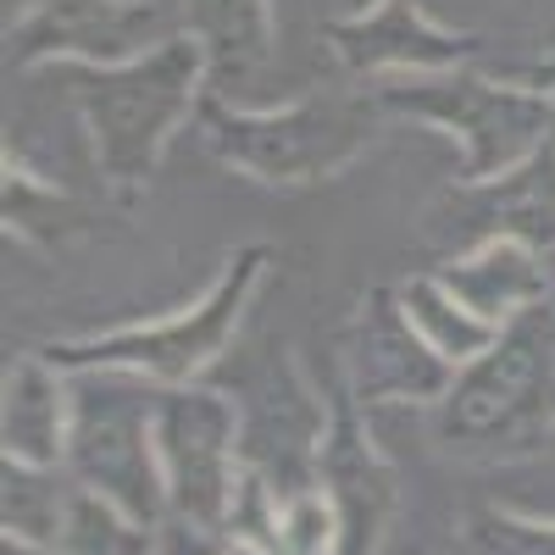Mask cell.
<instances>
[{
  "instance_id": "1",
  "label": "cell",
  "mask_w": 555,
  "mask_h": 555,
  "mask_svg": "<svg viewBox=\"0 0 555 555\" xmlns=\"http://www.w3.org/2000/svg\"><path fill=\"white\" fill-rule=\"evenodd\" d=\"M56 78L78 106L95 167L117 201L151 190L172 133L201 117V101L211 89L206 51L190 28L167 34L128 62H62Z\"/></svg>"
},
{
  "instance_id": "2",
  "label": "cell",
  "mask_w": 555,
  "mask_h": 555,
  "mask_svg": "<svg viewBox=\"0 0 555 555\" xmlns=\"http://www.w3.org/2000/svg\"><path fill=\"white\" fill-rule=\"evenodd\" d=\"M384 106L373 89H317L306 101L289 106H234L228 95L201 101V139L206 151L267 190H317V183L339 178L345 167H356L378 139Z\"/></svg>"
},
{
  "instance_id": "3",
  "label": "cell",
  "mask_w": 555,
  "mask_h": 555,
  "mask_svg": "<svg viewBox=\"0 0 555 555\" xmlns=\"http://www.w3.org/2000/svg\"><path fill=\"white\" fill-rule=\"evenodd\" d=\"M439 411V439L461 455H528L555 439V300L505 322L500 339L455 373Z\"/></svg>"
},
{
  "instance_id": "4",
  "label": "cell",
  "mask_w": 555,
  "mask_h": 555,
  "mask_svg": "<svg viewBox=\"0 0 555 555\" xmlns=\"http://www.w3.org/2000/svg\"><path fill=\"white\" fill-rule=\"evenodd\" d=\"M373 95L384 117L416 122L444 133L461 151L455 183H489L528 167L555 139V101L494 78L483 62L450 67V73H411V78H378Z\"/></svg>"
},
{
  "instance_id": "5",
  "label": "cell",
  "mask_w": 555,
  "mask_h": 555,
  "mask_svg": "<svg viewBox=\"0 0 555 555\" xmlns=\"http://www.w3.org/2000/svg\"><path fill=\"white\" fill-rule=\"evenodd\" d=\"M272 250L267 245H240L222 261V272L201 289L195 306H183L172 317H145V322H117L101 334H78V339H51L44 356L67 373H89V366H112V373L151 378L156 389L178 384H201L206 366L234 345L240 322L267 284Z\"/></svg>"
},
{
  "instance_id": "6",
  "label": "cell",
  "mask_w": 555,
  "mask_h": 555,
  "mask_svg": "<svg viewBox=\"0 0 555 555\" xmlns=\"http://www.w3.org/2000/svg\"><path fill=\"white\" fill-rule=\"evenodd\" d=\"M156 384L89 366L73 373V439H67V473L89 489L122 505L128 517L162 528L172 517L162 455H156Z\"/></svg>"
},
{
  "instance_id": "7",
  "label": "cell",
  "mask_w": 555,
  "mask_h": 555,
  "mask_svg": "<svg viewBox=\"0 0 555 555\" xmlns=\"http://www.w3.org/2000/svg\"><path fill=\"white\" fill-rule=\"evenodd\" d=\"M156 455H162L172 517L228 539L240 483L250 473L240 455V405L206 384L162 389L156 395Z\"/></svg>"
},
{
  "instance_id": "8",
  "label": "cell",
  "mask_w": 555,
  "mask_h": 555,
  "mask_svg": "<svg viewBox=\"0 0 555 555\" xmlns=\"http://www.w3.org/2000/svg\"><path fill=\"white\" fill-rule=\"evenodd\" d=\"M339 366H345V395L373 411V405H439L455 384V366L416 334V322L400 306V289H366L339 334Z\"/></svg>"
},
{
  "instance_id": "9",
  "label": "cell",
  "mask_w": 555,
  "mask_h": 555,
  "mask_svg": "<svg viewBox=\"0 0 555 555\" xmlns=\"http://www.w3.org/2000/svg\"><path fill=\"white\" fill-rule=\"evenodd\" d=\"M167 34L178 28L156 0H34V12L7 39L17 67H62L145 56Z\"/></svg>"
},
{
  "instance_id": "10",
  "label": "cell",
  "mask_w": 555,
  "mask_h": 555,
  "mask_svg": "<svg viewBox=\"0 0 555 555\" xmlns=\"http://www.w3.org/2000/svg\"><path fill=\"white\" fill-rule=\"evenodd\" d=\"M428 240L444 256H461L483 240H522L533 250H555V139L517 172L489 183H455L428 211Z\"/></svg>"
},
{
  "instance_id": "11",
  "label": "cell",
  "mask_w": 555,
  "mask_h": 555,
  "mask_svg": "<svg viewBox=\"0 0 555 555\" xmlns=\"http://www.w3.org/2000/svg\"><path fill=\"white\" fill-rule=\"evenodd\" d=\"M328 51L350 78H411V73H450L473 67L483 56L478 34L444 28L423 12V0H384L378 12L334 17L328 23Z\"/></svg>"
},
{
  "instance_id": "12",
  "label": "cell",
  "mask_w": 555,
  "mask_h": 555,
  "mask_svg": "<svg viewBox=\"0 0 555 555\" xmlns=\"http://www.w3.org/2000/svg\"><path fill=\"white\" fill-rule=\"evenodd\" d=\"M317 483L328 489L334 512H339V555H384L395 512H400V489L389 461L361 428V405L339 395L328 411V434L317 450Z\"/></svg>"
},
{
  "instance_id": "13",
  "label": "cell",
  "mask_w": 555,
  "mask_h": 555,
  "mask_svg": "<svg viewBox=\"0 0 555 555\" xmlns=\"http://www.w3.org/2000/svg\"><path fill=\"white\" fill-rule=\"evenodd\" d=\"M73 439V373L44 350L12 356L0 378V455L28 467H67Z\"/></svg>"
},
{
  "instance_id": "14",
  "label": "cell",
  "mask_w": 555,
  "mask_h": 555,
  "mask_svg": "<svg viewBox=\"0 0 555 555\" xmlns=\"http://www.w3.org/2000/svg\"><path fill=\"white\" fill-rule=\"evenodd\" d=\"M434 272L461 306L478 311L483 322H494V328H505V322H517L522 311L555 300L544 250H533L522 240H483L461 256H444Z\"/></svg>"
},
{
  "instance_id": "15",
  "label": "cell",
  "mask_w": 555,
  "mask_h": 555,
  "mask_svg": "<svg viewBox=\"0 0 555 555\" xmlns=\"http://www.w3.org/2000/svg\"><path fill=\"white\" fill-rule=\"evenodd\" d=\"M183 28H190L206 51L211 95L245 89L278 51L272 0H183Z\"/></svg>"
},
{
  "instance_id": "16",
  "label": "cell",
  "mask_w": 555,
  "mask_h": 555,
  "mask_svg": "<svg viewBox=\"0 0 555 555\" xmlns=\"http://www.w3.org/2000/svg\"><path fill=\"white\" fill-rule=\"evenodd\" d=\"M78 478L67 467H28V461H0V522L7 539L23 544H44L56 550L73 500H78Z\"/></svg>"
},
{
  "instance_id": "17",
  "label": "cell",
  "mask_w": 555,
  "mask_h": 555,
  "mask_svg": "<svg viewBox=\"0 0 555 555\" xmlns=\"http://www.w3.org/2000/svg\"><path fill=\"white\" fill-rule=\"evenodd\" d=\"M400 306H405V317L416 322V334H423L455 373L467 361H478L494 339H500V328L494 322H483L478 311H467L444 284H439V272H411V278H400Z\"/></svg>"
},
{
  "instance_id": "18",
  "label": "cell",
  "mask_w": 555,
  "mask_h": 555,
  "mask_svg": "<svg viewBox=\"0 0 555 555\" xmlns=\"http://www.w3.org/2000/svg\"><path fill=\"white\" fill-rule=\"evenodd\" d=\"M0 211H7V234L23 245H67L89 228L83 201H73L67 190H56L51 178L28 172L12 151H7V190H0Z\"/></svg>"
},
{
  "instance_id": "19",
  "label": "cell",
  "mask_w": 555,
  "mask_h": 555,
  "mask_svg": "<svg viewBox=\"0 0 555 555\" xmlns=\"http://www.w3.org/2000/svg\"><path fill=\"white\" fill-rule=\"evenodd\" d=\"M156 544H162V528L128 517L106 494L78 489L73 517L56 539V555H156Z\"/></svg>"
},
{
  "instance_id": "20",
  "label": "cell",
  "mask_w": 555,
  "mask_h": 555,
  "mask_svg": "<svg viewBox=\"0 0 555 555\" xmlns=\"http://www.w3.org/2000/svg\"><path fill=\"white\" fill-rule=\"evenodd\" d=\"M272 555H339V512L322 483L278 494Z\"/></svg>"
},
{
  "instance_id": "21",
  "label": "cell",
  "mask_w": 555,
  "mask_h": 555,
  "mask_svg": "<svg viewBox=\"0 0 555 555\" xmlns=\"http://www.w3.org/2000/svg\"><path fill=\"white\" fill-rule=\"evenodd\" d=\"M467 544L478 555H555V517L522 512H478L467 522Z\"/></svg>"
},
{
  "instance_id": "22",
  "label": "cell",
  "mask_w": 555,
  "mask_h": 555,
  "mask_svg": "<svg viewBox=\"0 0 555 555\" xmlns=\"http://www.w3.org/2000/svg\"><path fill=\"white\" fill-rule=\"evenodd\" d=\"M0 555H56V550H44V544H23V539H7V544H0Z\"/></svg>"
},
{
  "instance_id": "23",
  "label": "cell",
  "mask_w": 555,
  "mask_h": 555,
  "mask_svg": "<svg viewBox=\"0 0 555 555\" xmlns=\"http://www.w3.org/2000/svg\"><path fill=\"white\" fill-rule=\"evenodd\" d=\"M384 0H339V17H361V12H378Z\"/></svg>"
},
{
  "instance_id": "24",
  "label": "cell",
  "mask_w": 555,
  "mask_h": 555,
  "mask_svg": "<svg viewBox=\"0 0 555 555\" xmlns=\"http://www.w3.org/2000/svg\"><path fill=\"white\" fill-rule=\"evenodd\" d=\"M222 555H272V550H261V544H250V539H228Z\"/></svg>"
}]
</instances>
